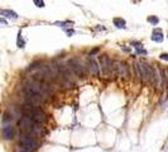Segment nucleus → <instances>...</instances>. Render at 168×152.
<instances>
[{
    "mask_svg": "<svg viewBox=\"0 0 168 152\" xmlns=\"http://www.w3.org/2000/svg\"><path fill=\"white\" fill-rule=\"evenodd\" d=\"M19 128L23 130V132H31V133H42V127L41 123L37 122L34 119H32L31 117L28 115H23L19 119Z\"/></svg>",
    "mask_w": 168,
    "mask_h": 152,
    "instance_id": "1",
    "label": "nucleus"
},
{
    "mask_svg": "<svg viewBox=\"0 0 168 152\" xmlns=\"http://www.w3.org/2000/svg\"><path fill=\"white\" fill-rule=\"evenodd\" d=\"M22 112H23L24 115L31 117L32 119L39 122V123H43V122H46V119H47L46 113L43 110H41V108H36V105H32V104L23 105Z\"/></svg>",
    "mask_w": 168,
    "mask_h": 152,
    "instance_id": "2",
    "label": "nucleus"
},
{
    "mask_svg": "<svg viewBox=\"0 0 168 152\" xmlns=\"http://www.w3.org/2000/svg\"><path fill=\"white\" fill-rule=\"evenodd\" d=\"M19 143L22 146H26L31 150H36L39 147V142L38 139L34 137V133L31 132H22L19 136Z\"/></svg>",
    "mask_w": 168,
    "mask_h": 152,
    "instance_id": "3",
    "label": "nucleus"
},
{
    "mask_svg": "<svg viewBox=\"0 0 168 152\" xmlns=\"http://www.w3.org/2000/svg\"><path fill=\"white\" fill-rule=\"evenodd\" d=\"M26 91L27 92H33V94H37V95H41L42 98L48 94L47 86L43 85V84H41V82H38V81H33V82L27 84Z\"/></svg>",
    "mask_w": 168,
    "mask_h": 152,
    "instance_id": "4",
    "label": "nucleus"
},
{
    "mask_svg": "<svg viewBox=\"0 0 168 152\" xmlns=\"http://www.w3.org/2000/svg\"><path fill=\"white\" fill-rule=\"evenodd\" d=\"M70 66L77 76H80V77H83V76H85V66L82 65L80 60H77V58H72V60L70 61Z\"/></svg>",
    "mask_w": 168,
    "mask_h": 152,
    "instance_id": "5",
    "label": "nucleus"
},
{
    "mask_svg": "<svg viewBox=\"0 0 168 152\" xmlns=\"http://www.w3.org/2000/svg\"><path fill=\"white\" fill-rule=\"evenodd\" d=\"M100 66H101V70L104 71L105 74H109L111 70V61L106 54H103L100 56Z\"/></svg>",
    "mask_w": 168,
    "mask_h": 152,
    "instance_id": "6",
    "label": "nucleus"
},
{
    "mask_svg": "<svg viewBox=\"0 0 168 152\" xmlns=\"http://www.w3.org/2000/svg\"><path fill=\"white\" fill-rule=\"evenodd\" d=\"M1 133H3L4 139H6V141H9V139H13V137H14L13 125H11V124H4V125H3V129H1Z\"/></svg>",
    "mask_w": 168,
    "mask_h": 152,
    "instance_id": "7",
    "label": "nucleus"
},
{
    "mask_svg": "<svg viewBox=\"0 0 168 152\" xmlns=\"http://www.w3.org/2000/svg\"><path fill=\"white\" fill-rule=\"evenodd\" d=\"M87 66H89V71L92 74V75H99L100 72V66L98 65V62L94 57H90L87 60Z\"/></svg>",
    "mask_w": 168,
    "mask_h": 152,
    "instance_id": "8",
    "label": "nucleus"
},
{
    "mask_svg": "<svg viewBox=\"0 0 168 152\" xmlns=\"http://www.w3.org/2000/svg\"><path fill=\"white\" fill-rule=\"evenodd\" d=\"M26 99L28 101V104L39 105L41 101H42V96L41 95H37V94H33V92H27V94H26Z\"/></svg>",
    "mask_w": 168,
    "mask_h": 152,
    "instance_id": "9",
    "label": "nucleus"
},
{
    "mask_svg": "<svg viewBox=\"0 0 168 152\" xmlns=\"http://www.w3.org/2000/svg\"><path fill=\"white\" fill-rule=\"evenodd\" d=\"M114 69L119 72L123 77H127L128 74H129V71H128V66L125 65L124 62H120V61H117L115 62V65H114Z\"/></svg>",
    "mask_w": 168,
    "mask_h": 152,
    "instance_id": "10",
    "label": "nucleus"
},
{
    "mask_svg": "<svg viewBox=\"0 0 168 152\" xmlns=\"http://www.w3.org/2000/svg\"><path fill=\"white\" fill-rule=\"evenodd\" d=\"M135 70L138 71V75H139V77L142 80H148V74H147V70H145V67H144V63H142V62H137L135 63Z\"/></svg>",
    "mask_w": 168,
    "mask_h": 152,
    "instance_id": "11",
    "label": "nucleus"
},
{
    "mask_svg": "<svg viewBox=\"0 0 168 152\" xmlns=\"http://www.w3.org/2000/svg\"><path fill=\"white\" fill-rule=\"evenodd\" d=\"M150 38H152V41H154V42H162L163 41V31L159 28L153 29Z\"/></svg>",
    "mask_w": 168,
    "mask_h": 152,
    "instance_id": "12",
    "label": "nucleus"
},
{
    "mask_svg": "<svg viewBox=\"0 0 168 152\" xmlns=\"http://www.w3.org/2000/svg\"><path fill=\"white\" fill-rule=\"evenodd\" d=\"M3 18H8V19H18V14L13 10H9V9H1L0 11Z\"/></svg>",
    "mask_w": 168,
    "mask_h": 152,
    "instance_id": "13",
    "label": "nucleus"
},
{
    "mask_svg": "<svg viewBox=\"0 0 168 152\" xmlns=\"http://www.w3.org/2000/svg\"><path fill=\"white\" fill-rule=\"evenodd\" d=\"M112 22H114V25L116 28H123V29L127 28V23H125V20L123 18H115Z\"/></svg>",
    "mask_w": 168,
    "mask_h": 152,
    "instance_id": "14",
    "label": "nucleus"
},
{
    "mask_svg": "<svg viewBox=\"0 0 168 152\" xmlns=\"http://www.w3.org/2000/svg\"><path fill=\"white\" fill-rule=\"evenodd\" d=\"M18 47H20V48H23L24 47V44H26V41L23 39V37H22V31H19V33H18Z\"/></svg>",
    "mask_w": 168,
    "mask_h": 152,
    "instance_id": "15",
    "label": "nucleus"
},
{
    "mask_svg": "<svg viewBox=\"0 0 168 152\" xmlns=\"http://www.w3.org/2000/svg\"><path fill=\"white\" fill-rule=\"evenodd\" d=\"M148 22H149V23H152L153 25H157V24L159 23V19L157 18V16L152 15V16H149V18H148Z\"/></svg>",
    "mask_w": 168,
    "mask_h": 152,
    "instance_id": "16",
    "label": "nucleus"
},
{
    "mask_svg": "<svg viewBox=\"0 0 168 152\" xmlns=\"http://www.w3.org/2000/svg\"><path fill=\"white\" fill-rule=\"evenodd\" d=\"M33 3H34V5L38 6V8H44V6H46L43 0H33Z\"/></svg>",
    "mask_w": 168,
    "mask_h": 152,
    "instance_id": "17",
    "label": "nucleus"
},
{
    "mask_svg": "<svg viewBox=\"0 0 168 152\" xmlns=\"http://www.w3.org/2000/svg\"><path fill=\"white\" fill-rule=\"evenodd\" d=\"M56 24H58L60 27H71L72 22H62V23H56Z\"/></svg>",
    "mask_w": 168,
    "mask_h": 152,
    "instance_id": "18",
    "label": "nucleus"
},
{
    "mask_svg": "<svg viewBox=\"0 0 168 152\" xmlns=\"http://www.w3.org/2000/svg\"><path fill=\"white\" fill-rule=\"evenodd\" d=\"M18 152H32V150L28 148V147H26V146H23V147H20V148L18 150Z\"/></svg>",
    "mask_w": 168,
    "mask_h": 152,
    "instance_id": "19",
    "label": "nucleus"
},
{
    "mask_svg": "<svg viewBox=\"0 0 168 152\" xmlns=\"http://www.w3.org/2000/svg\"><path fill=\"white\" fill-rule=\"evenodd\" d=\"M159 58H161V60H164V61H168V53H161Z\"/></svg>",
    "mask_w": 168,
    "mask_h": 152,
    "instance_id": "20",
    "label": "nucleus"
},
{
    "mask_svg": "<svg viewBox=\"0 0 168 152\" xmlns=\"http://www.w3.org/2000/svg\"><path fill=\"white\" fill-rule=\"evenodd\" d=\"M96 52H99V48H95V49H92L91 52H90V56H94V54H95Z\"/></svg>",
    "mask_w": 168,
    "mask_h": 152,
    "instance_id": "21",
    "label": "nucleus"
},
{
    "mask_svg": "<svg viewBox=\"0 0 168 152\" xmlns=\"http://www.w3.org/2000/svg\"><path fill=\"white\" fill-rule=\"evenodd\" d=\"M120 47H121V49H123V51H125V52H130V48H127L124 44H123V46H120Z\"/></svg>",
    "mask_w": 168,
    "mask_h": 152,
    "instance_id": "22",
    "label": "nucleus"
}]
</instances>
